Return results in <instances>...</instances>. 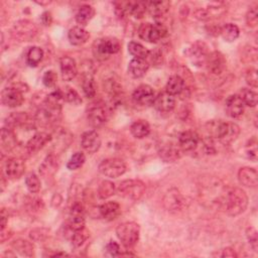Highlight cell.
<instances>
[{
    "label": "cell",
    "mask_w": 258,
    "mask_h": 258,
    "mask_svg": "<svg viewBox=\"0 0 258 258\" xmlns=\"http://www.w3.org/2000/svg\"><path fill=\"white\" fill-rule=\"evenodd\" d=\"M82 88L83 91L85 93V95L88 98H93L96 95V85H95V81L94 78L92 77V75L90 74H86L83 78V82H82Z\"/></svg>",
    "instance_id": "ab89813d"
},
{
    "label": "cell",
    "mask_w": 258,
    "mask_h": 258,
    "mask_svg": "<svg viewBox=\"0 0 258 258\" xmlns=\"http://www.w3.org/2000/svg\"><path fill=\"white\" fill-rule=\"evenodd\" d=\"M131 134L138 139L146 137L150 132V126L145 120H137L130 127Z\"/></svg>",
    "instance_id": "d6a6232c"
},
{
    "label": "cell",
    "mask_w": 258,
    "mask_h": 258,
    "mask_svg": "<svg viewBox=\"0 0 258 258\" xmlns=\"http://www.w3.org/2000/svg\"><path fill=\"white\" fill-rule=\"evenodd\" d=\"M154 108L160 113H169L175 106L174 97L166 92L159 93L153 101Z\"/></svg>",
    "instance_id": "2e32d148"
},
{
    "label": "cell",
    "mask_w": 258,
    "mask_h": 258,
    "mask_svg": "<svg viewBox=\"0 0 258 258\" xmlns=\"http://www.w3.org/2000/svg\"><path fill=\"white\" fill-rule=\"evenodd\" d=\"M5 124L9 129L27 126L29 124V116L24 112H13L6 117Z\"/></svg>",
    "instance_id": "83f0119b"
},
{
    "label": "cell",
    "mask_w": 258,
    "mask_h": 258,
    "mask_svg": "<svg viewBox=\"0 0 258 258\" xmlns=\"http://www.w3.org/2000/svg\"><path fill=\"white\" fill-rule=\"evenodd\" d=\"M11 235H12L11 231H9L8 228L5 227V228L1 229V234H0V241H1V243H4L6 240H8Z\"/></svg>",
    "instance_id": "9f6ffc18"
},
{
    "label": "cell",
    "mask_w": 258,
    "mask_h": 258,
    "mask_svg": "<svg viewBox=\"0 0 258 258\" xmlns=\"http://www.w3.org/2000/svg\"><path fill=\"white\" fill-rule=\"evenodd\" d=\"M240 134V127L235 123H228V129L225 136L221 139L223 144H230L236 140L238 135Z\"/></svg>",
    "instance_id": "b9f144b4"
},
{
    "label": "cell",
    "mask_w": 258,
    "mask_h": 258,
    "mask_svg": "<svg viewBox=\"0 0 258 258\" xmlns=\"http://www.w3.org/2000/svg\"><path fill=\"white\" fill-rule=\"evenodd\" d=\"M25 184H26L27 189L31 194H35L40 189V180H39L38 176L33 172H30L27 174V176L25 178Z\"/></svg>",
    "instance_id": "7dc6e473"
},
{
    "label": "cell",
    "mask_w": 258,
    "mask_h": 258,
    "mask_svg": "<svg viewBox=\"0 0 258 258\" xmlns=\"http://www.w3.org/2000/svg\"><path fill=\"white\" fill-rule=\"evenodd\" d=\"M170 3L168 1H151L147 2V10L156 22L162 23L163 18L169 11Z\"/></svg>",
    "instance_id": "9a60e30c"
},
{
    "label": "cell",
    "mask_w": 258,
    "mask_h": 258,
    "mask_svg": "<svg viewBox=\"0 0 258 258\" xmlns=\"http://www.w3.org/2000/svg\"><path fill=\"white\" fill-rule=\"evenodd\" d=\"M1 101L2 104L9 108H16L19 107L23 101V94L22 90L19 89L17 86L7 87L1 93Z\"/></svg>",
    "instance_id": "ba28073f"
},
{
    "label": "cell",
    "mask_w": 258,
    "mask_h": 258,
    "mask_svg": "<svg viewBox=\"0 0 258 258\" xmlns=\"http://www.w3.org/2000/svg\"><path fill=\"white\" fill-rule=\"evenodd\" d=\"M43 57V50L38 46H32L26 54V62L29 67H36Z\"/></svg>",
    "instance_id": "f35d334b"
},
{
    "label": "cell",
    "mask_w": 258,
    "mask_h": 258,
    "mask_svg": "<svg viewBox=\"0 0 258 258\" xmlns=\"http://www.w3.org/2000/svg\"><path fill=\"white\" fill-rule=\"evenodd\" d=\"M126 168L127 167L125 162L122 159L116 157L104 159L99 164V171L103 175L112 178H116L123 175L126 171Z\"/></svg>",
    "instance_id": "5b68a950"
},
{
    "label": "cell",
    "mask_w": 258,
    "mask_h": 258,
    "mask_svg": "<svg viewBox=\"0 0 258 258\" xmlns=\"http://www.w3.org/2000/svg\"><path fill=\"white\" fill-rule=\"evenodd\" d=\"M200 143V136L191 130L183 131L178 136L177 144L182 151H192Z\"/></svg>",
    "instance_id": "4fadbf2b"
},
{
    "label": "cell",
    "mask_w": 258,
    "mask_h": 258,
    "mask_svg": "<svg viewBox=\"0 0 258 258\" xmlns=\"http://www.w3.org/2000/svg\"><path fill=\"white\" fill-rule=\"evenodd\" d=\"M228 129V122L222 120H211L205 124V130L209 138L222 139Z\"/></svg>",
    "instance_id": "ac0fdd59"
},
{
    "label": "cell",
    "mask_w": 258,
    "mask_h": 258,
    "mask_svg": "<svg viewBox=\"0 0 258 258\" xmlns=\"http://www.w3.org/2000/svg\"><path fill=\"white\" fill-rule=\"evenodd\" d=\"M167 34V29L163 23L144 22L138 28V35L148 42H157Z\"/></svg>",
    "instance_id": "277c9868"
},
{
    "label": "cell",
    "mask_w": 258,
    "mask_h": 258,
    "mask_svg": "<svg viewBox=\"0 0 258 258\" xmlns=\"http://www.w3.org/2000/svg\"><path fill=\"white\" fill-rule=\"evenodd\" d=\"M51 139L54 140L53 141V148L55 150L54 154H57L56 152L64 150L70 145L72 141V136L69 133V131L61 129V130H58L55 133V136H53Z\"/></svg>",
    "instance_id": "f546056e"
},
{
    "label": "cell",
    "mask_w": 258,
    "mask_h": 258,
    "mask_svg": "<svg viewBox=\"0 0 258 258\" xmlns=\"http://www.w3.org/2000/svg\"><path fill=\"white\" fill-rule=\"evenodd\" d=\"M130 14L136 18H141L147 10V2H129Z\"/></svg>",
    "instance_id": "f6af8a7d"
},
{
    "label": "cell",
    "mask_w": 258,
    "mask_h": 258,
    "mask_svg": "<svg viewBox=\"0 0 258 258\" xmlns=\"http://www.w3.org/2000/svg\"><path fill=\"white\" fill-rule=\"evenodd\" d=\"M117 192L127 200L137 201L144 195L145 184L139 179H126L119 183Z\"/></svg>",
    "instance_id": "7a4b0ae2"
},
{
    "label": "cell",
    "mask_w": 258,
    "mask_h": 258,
    "mask_svg": "<svg viewBox=\"0 0 258 258\" xmlns=\"http://www.w3.org/2000/svg\"><path fill=\"white\" fill-rule=\"evenodd\" d=\"M220 33H221L222 37L224 38V40H226L228 42H231V41H234L238 38L240 31H239V28L236 24L227 23V24H225L224 26L221 27Z\"/></svg>",
    "instance_id": "e575fe53"
},
{
    "label": "cell",
    "mask_w": 258,
    "mask_h": 258,
    "mask_svg": "<svg viewBox=\"0 0 258 258\" xmlns=\"http://www.w3.org/2000/svg\"><path fill=\"white\" fill-rule=\"evenodd\" d=\"M59 161L57 155L54 153H50L43 159V161L39 165V173L44 178L51 177L57 171Z\"/></svg>",
    "instance_id": "e0dca14e"
},
{
    "label": "cell",
    "mask_w": 258,
    "mask_h": 258,
    "mask_svg": "<svg viewBox=\"0 0 258 258\" xmlns=\"http://www.w3.org/2000/svg\"><path fill=\"white\" fill-rule=\"evenodd\" d=\"M57 75L54 71H46L42 77V83L45 87H53L56 83Z\"/></svg>",
    "instance_id": "816d5d0a"
},
{
    "label": "cell",
    "mask_w": 258,
    "mask_h": 258,
    "mask_svg": "<svg viewBox=\"0 0 258 258\" xmlns=\"http://www.w3.org/2000/svg\"><path fill=\"white\" fill-rule=\"evenodd\" d=\"M239 96L242 99L245 106L255 107L257 105L258 98H257V94L254 91H252L250 89H247V88H244V89L241 90Z\"/></svg>",
    "instance_id": "60d3db41"
},
{
    "label": "cell",
    "mask_w": 258,
    "mask_h": 258,
    "mask_svg": "<svg viewBox=\"0 0 258 258\" xmlns=\"http://www.w3.org/2000/svg\"><path fill=\"white\" fill-rule=\"evenodd\" d=\"M12 247L15 251H17L20 255L23 256H31L33 254V244L27 240H23V239H18L15 240L12 243Z\"/></svg>",
    "instance_id": "d590c367"
},
{
    "label": "cell",
    "mask_w": 258,
    "mask_h": 258,
    "mask_svg": "<svg viewBox=\"0 0 258 258\" xmlns=\"http://www.w3.org/2000/svg\"><path fill=\"white\" fill-rule=\"evenodd\" d=\"M106 250L107 252L112 255V256H120L121 254V250H120V246L118 243H116L115 241H110L107 245H106Z\"/></svg>",
    "instance_id": "11a10c76"
},
{
    "label": "cell",
    "mask_w": 258,
    "mask_h": 258,
    "mask_svg": "<svg viewBox=\"0 0 258 258\" xmlns=\"http://www.w3.org/2000/svg\"><path fill=\"white\" fill-rule=\"evenodd\" d=\"M60 92H61L63 101L69 102L74 105H79L80 103H82V99H81L80 95L74 89H72L70 87H66V88H63V90H60Z\"/></svg>",
    "instance_id": "7bdbcfd3"
},
{
    "label": "cell",
    "mask_w": 258,
    "mask_h": 258,
    "mask_svg": "<svg viewBox=\"0 0 258 258\" xmlns=\"http://www.w3.org/2000/svg\"><path fill=\"white\" fill-rule=\"evenodd\" d=\"M51 140V136L45 132H38L34 134L26 143V151L33 154L40 150L48 141Z\"/></svg>",
    "instance_id": "cb8c5ba5"
},
{
    "label": "cell",
    "mask_w": 258,
    "mask_h": 258,
    "mask_svg": "<svg viewBox=\"0 0 258 258\" xmlns=\"http://www.w3.org/2000/svg\"><path fill=\"white\" fill-rule=\"evenodd\" d=\"M99 213L102 218H104L107 221H113L117 219V217L121 213V209L118 203L116 202H107L104 203L99 208Z\"/></svg>",
    "instance_id": "4316f807"
},
{
    "label": "cell",
    "mask_w": 258,
    "mask_h": 258,
    "mask_svg": "<svg viewBox=\"0 0 258 258\" xmlns=\"http://www.w3.org/2000/svg\"><path fill=\"white\" fill-rule=\"evenodd\" d=\"M69 40L74 45H82L86 43L90 37V33L81 26H75L69 30Z\"/></svg>",
    "instance_id": "f1b7e54d"
},
{
    "label": "cell",
    "mask_w": 258,
    "mask_h": 258,
    "mask_svg": "<svg viewBox=\"0 0 258 258\" xmlns=\"http://www.w3.org/2000/svg\"><path fill=\"white\" fill-rule=\"evenodd\" d=\"M205 64L211 74L220 75L226 68V59L221 52L213 51L209 53Z\"/></svg>",
    "instance_id": "7c38bea8"
},
{
    "label": "cell",
    "mask_w": 258,
    "mask_h": 258,
    "mask_svg": "<svg viewBox=\"0 0 258 258\" xmlns=\"http://www.w3.org/2000/svg\"><path fill=\"white\" fill-rule=\"evenodd\" d=\"M221 257H237V254L235 250L232 248H225L222 250V253L220 254Z\"/></svg>",
    "instance_id": "6f0895ef"
},
{
    "label": "cell",
    "mask_w": 258,
    "mask_h": 258,
    "mask_svg": "<svg viewBox=\"0 0 258 258\" xmlns=\"http://www.w3.org/2000/svg\"><path fill=\"white\" fill-rule=\"evenodd\" d=\"M189 55L191 60L197 66H203L206 63L207 57L209 55L208 46L204 42H196L189 49Z\"/></svg>",
    "instance_id": "d4e9b609"
},
{
    "label": "cell",
    "mask_w": 258,
    "mask_h": 258,
    "mask_svg": "<svg viewBox=\"0 0 258 258\" xmlns=\"http://www.w3.org/2000/svg\"><path fill=\"white\" fill-rule=\"evenodd\" d=\"M108 110L104 103L94 102L89 105L87 109V118L93 127L102 126L108 119Z\"/></svg>",
    "instance_id": "52a82bcc"
},
{
    "label": "cell",
    "mask_w": 258,
    "mask_h": 258,
    "mask_svg": "<svg viewBox=\"0 0 258 258\" xmlns=\"http://www.w3.org/2000/svg\"><path fill=\"white\" fill-rule=\"evenodd\" d=\"M128 51L134 58H147L149 50L139 42L130 41L128 43Z\"/></svg>",
    "instance_id": "74e56055"
},
{
    "label": "cell",
    "mask_w": 258,
    "mask_h": 258,
    "mask_svg": "<svg viewBox=\"0 0 258 258\" xmlns=\"http://www.w3.org/2000/svg\"><path fill=\"white\" fill-rule=\"evenodd\" d=\"M95 15V9L90 5H83L76 14V21L81 25H86Z\"/></svg>",
    "instance_id": "836d02e7"
},
{
    "label": "cell",
    "mask_w": 258,
    "mask_h": 258,
    "mask_svg": "<svg viewBox=\"0 0 258 258\" xmlns=\"http://www.w3.org/2000/svg\"><path fill=\"white\" fill-rule=\"evenodd\" d=\"M154 98V91L148 85H140L132 94L133 102L139 106H149L153 104Z\"/></svg>",
    "instance_id": "9c48e42d"
},
{
    "label": "cell",
    "mask_w": 258,
    "mask_h": 258,
    "mask_svg": "<svg viewBox=\"0 0 258 258\" xmlns=\"http://www.w3.org/2000/svg\"><path fill=\"white\" fill-rule=\"evenodd\" d=\"M89 238V232L84 228L79 231H75L72 236V245L74 247H80Z\"/></svg>",
    "instance_id": "c3c4849f"
},
{
    "label": "cell",
    "mask_w": 258,
    "mask_h": 258,
    "mask_svg": "<svg viewBox=\"0 0 258 258\" xmlns=\"http://www.w3.org/2000/svg\"><path fill=\"white\" fill-rule=\"evenodd\" d=\"M61 78L63 81H72L78 74V68L75 59L70 56H62L59 59Z\"/></svg>",
    "instance_id": "603a6c76"
},
{
    "label": "cell",
    "mask_w": 258,
    "mask_h": 258,
    "mask_svg": "<svg viewBox=\"0 0 258 258\" xmlns=\"http://www.w3.org/2000/svg\"><path fill=\"white\" fill-rule=\"evenodd\" d=\"M246 22L250 27H255L258 22V11L256 7H253L248 10L246 14Z\"/></svg>",
    "instance_id": "f5cc1de1"
},
{
    "label": "cell",
    "mask_w": 258,
    "mask_h": 258,
    "mask_svg": "<svg viewBox=\"0 0 258 258\" xmlns=\"http://www.w3.org/2000/svg\"><path fill=\"white\" fill-rule=\"evenodd\" d=\"M117 191V187L111 180H103L98 186V196L102 200H106Z\"/></svg>",
    "instance_id": "8d00e7d4"
},
{
    "label": "cell",
    "mask_w": 258,
    "mask_h": 258,
    "mask_svg": "<svg viewBox=\"0 0 258 258\" xmlns=\"http://www.w3.org/2000/svg\"><path fill=\"white\" fill-rule=\"evenodd\" d=\"M101 137L99 133L95 130H90L85 132L81 138V144L85 151L88 153H95L101 147Z\"/></svg>",
    "instance_id": "8fae6325"
},
{
    "label": "cell",
    "mask_w": 258,
    "mask_h": 258,
    "mask_svg": "<svg viewBox=\"0 0 258 258\" xmlns=\"http://www.w3.org/2000/svg\"><path fill=\"white\" fill-rule=\"evenodd\" d=\"M245 80L246 83L253 88H257L258 86V79H257V71L255 69H249L246 72L245 75Z\"/></svg>",
    "instance_id": "db71d44e"
},
{
    "label": "cell",
    "mask_w": 258,
    "mask_h": 258,
    "mask_svg": "<svg viewBox=\"0 0 258 258\" xmlns=\"http://www.w3.org/2000/svg\"><path fill=\"white\" fill-rule=\"evenodd\" d=\"M246 237H247V240L251 246V248L257 252V249H258V237H257V232L254 228L252 227H249L247 230H246Z\"/></svg>",
    "instance_id": "f907efd6"
},
{
    "label": "cell",
    "mask_w": 258,
    "mask_h": 258,
    "mask_svg": "<svg viewBox=\"0 0 258 258\" xmlns=\"http://www.w3.org/2000/svg\"><path fill=\"white\" fill-rule=\"evenodd\" d=\"M51 20H52V18H51V14H50V12H44L42 15H41V21H42V23L44 24V25H50V23H51Z\"/></svg>",
    "instance_id": "680465c9"
},
{
    "label": "cell",
    "mask_w": 258,
    "mask_h": 258,
    "mask_svg": "<svg viewBox=\"0 0 258 258\" xmlns=\"http://www.w3.org/2000/svg\"><path fill=\"white\" fill-rule=\"evenodd\" d=\"M69 227L71 230L79 231L81 229L85 228V218L83 214H70L69 219Z\"/></svg>",
    "instance_id": "ee69618b"
},
{
    "label": "cell",
    "mask_w": 258,
    "mask_h": 258,
    "mask_svg": "<svg viewBox=\"0 0 258 258\" xmlns=\"http://www.w3.org/2000/svg\"><path fill=\"white\" fill-rule=\"evenodd\" d=\"M116 234L125 247H132L139 239L140 228L135 222H125L117 227Z\"/></svg>",
    "instance_id": "3957f363"
},
{
    "label": "cell",
    "mask_w": 258,
    "mask_h": 258,
    "mask_svg": "<svg viewBox=\"0 0 258 258\" xmlns=\"http://www.w3.org/2000/svg\"><path fill=\"white\" fill-rule=\"evenodd\" d=\"M180 151L178 144H173L171 142H165L159 145L158 153L160 157L166 162H174L180 157Z\"/></svg>",
    "instance_id": "d6986e66"
},
{
    "label": "cell",
    "mask_w": 258,
    "mask_h": 258,
    "mask_svg": "<svg viewBox=\"0 0 258 258\" xmlns=\"http://www.w3.org/2000/svg\"><path fill=\"white\" fill-rule=\"evenodd\" d=\"M85 160H86V157L83 152H81V151L76 152L69 159V161L67 163V167L70 170H76V169L80 168L85 163Z\"/></svg>",
    "instance_id": "bcb514c9"
},
{
    "label": "cell",
    "mask_w": 258,
    "mask_h": 258,
    "mask_svg": "<svg viewBox=\"0 0 258 258\" xmlns=\"http://www.w3.org/2000/svg\"><path fill=\"white\" fill-rule=\"evenodd\" d=\"M7 220H8V214H6L5 210L3 209L1 212V229L6 227L7 224Z\"/></svg>",
    "instance_id": "91938a15"
},
{
    "label": "cell",
    "mask_w": 258,
    "mask_h": 258,
    "mask_svg": "<svg viewBox=\"0 0 258 258\" xmlns=\"http://www.w3.org/2000/svg\"><path fill=\"white\" fill-rule=\"evenodd\" d=\"M37 32L36 25L29 20H19L14 23L11 34L19 41H28L34 37Z\"/></svg>",
    "instance_id": "8992f818"
},
{
    "label": "cell",
    "mask_w": 258,
    "mask_h": 258,
    "mask_svg": "<svg viewBox=\"0 0 258 258\" xmlns=\"http://www.w3.org/2000/svg\"><path fill=\"white\" fill-rule=\"evenodd\" d=\"M17 139L12 131L9 128H2L1 130V148L2 150L10 151L15 147Z\"/></svg>",
    "instance_id": "1f68e13d"
},
{
    "label": "cell",
    "mask_w": 258,
    "mask_h": 258,
    "mask_svg": "<svg viewBox=\"0 0 258 258\" xmlns=\"http://www.w3.org/2000/svg\"><path fill=\"white\" fill-rule=\"evenodd\" d=\"M149 69V62L145 58H133L128 64V73L135 79L142 78Z\"/></svg>",
    "instance_id": "484cf974"
},
{
    "label": "cell",
    "mask_w": 258,
    "mask_h": 258,
    "mask_svg": "<svg viewBox=\"0 0 258 258\" xmlns=\"http://www.w3.org/2000/svg\"><path fill=\"white\" fill-rule=\"evenodd\" d=\"M238 179L241 184L247 187H256L258 183V173L253 167H241L238 171Z\"/></svg>",
    "instance_id": "7402d4cb"
},
{
    "label": "cell",
    "mask_w": 258,
    "mask_h": 258,
    "mask_svg": "<svg viewBox=\"0 0 258 258\" xmlns=\"http://www.w3.org/2000/svg\"><path fill=\"white\" fill-rule=\"evenodd\" d=\"M257 139L253 137L246 144V154L248 158L255 161L257 159Z\"/></svg>",
    "instance_id": "681fc988"
},
{
    "label": "cell",
    "mask_w": 258,
    "mask_h": 258,
    "mask_svg": "<svg viewBox=\"0 0 258 258\" xmlns=\"http://www.w3.org/2000/svg\"><path fill=\"white\" fill-rule=\"evenodd\" d=\"M248 206V197L240 187H226L219 200L218 208L229 216L242 214Z\"/></svg>",
    "instance_id": "6da1fadb"
},
{
    "label": "cell",
    "mask_w": 258,
    "mask_h": 258,
    "mask_svg": "<svg viewBox=\"0 0 258 258\" xmlns=\"http://www.w3.org/2000/svg\"><path fill=\"white\" fill-rule=\"evenodd\" d=\"M121 48L120 42L115 37H105L97 43V51L101 55H110L117 53Z\"/></svg>",
    "instance_id": "ffe728a7"
},
{
    "label": "cell",
    "mask_w": 258,
    "mask_h": 258,
    "mask_svg": "<svg viewBox=\"0 0 258 258\" xmlns=\"http://www.w3.org/2000/svg\"><path fill=\"white\" fill-rule=\"evenodd\" d=\"M225 109L229 117L238 118L243 115L245 105L239 95H231L226 100Z\"/></svg>",
    "instance_id": "5bb4252c"
},
{
    "label": "cell",
    "mask_w": 258,
    "mask_h": 258,
    "mask_svg": "<svg viewBox=\"0 0 258 258\" xmlns=\"http://www.w3.org/2000/svg\"><path fill=\"white\" fill-rule=\"evenodd\" d=\"M184 200L176 188L168 189L163 197V206L167 211L179 212L182 210Z\"/></svg>",
    "instance_id": "30bf717a"
},
{
    "label": "cell",
    "mask_w": 258,
    "mask_h": 258,
    "mask_svg": "<svg viewBox=\"0 0 258 258\" xmlns=\"http://www.w3.org/2000/svg\"><path fill=\"white\" fill-rule=\"evenodd\" d=\"M25 171V163L21 158H11L7 161L5 166V172L8 178L18 179L23 175Z\"/></svg>",
    "instance_id": "44dd1931"
},
{
    "label": "cell",
    "mask_w": 258,
    "mask_h": 258,
    "mask_svg": "<svg viewBox=\"0 0 258 258\" xmlns=\"http://www.w3.org/2000/svg\"><path fill=\"white\" fill-rule=\"evenodd\" d=\"M184 80L178 76V75H173L171 77H169L167 84H166V93L175 96V95H179L184 91Z\"/></svg>",
    "instance_id": "4dcf8cb0"
}]
</instances>
